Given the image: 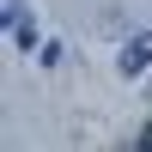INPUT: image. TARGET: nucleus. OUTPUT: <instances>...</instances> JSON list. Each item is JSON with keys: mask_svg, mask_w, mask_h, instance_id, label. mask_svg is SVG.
Wrapping results in <instances>:
<instances>
[{"mask_svg": "<svg viewBox=\"0 0 152 152\" xmlns=\"http://www.w3.org/2000/svg\"><path fill=\"white\" fill-rule=\"evenodd\" d=\"M146 67H152V31H140L128 49H122V73H128V79H134V73H146Z\"/></svg>", "mask_w": 152, "mask_h": 152, "instance_id": "f257e3e1", "label": "nucleus"}, {"mask_svg": "<svg viewBox=\"0 0 152 152\" xmlns=\"http://www.w3.org/2000/svg\"><path fill=\"white\" fill-rule=\"evenodd\" d=\"M6 31H12V43H24V49L37 43V31H31V18H24V0H6Z\"/></svg>", "mask_w": 152, "mask_h": 152, "instance_id": "f03ea898", "label": "nucleus"}]
</instances>
